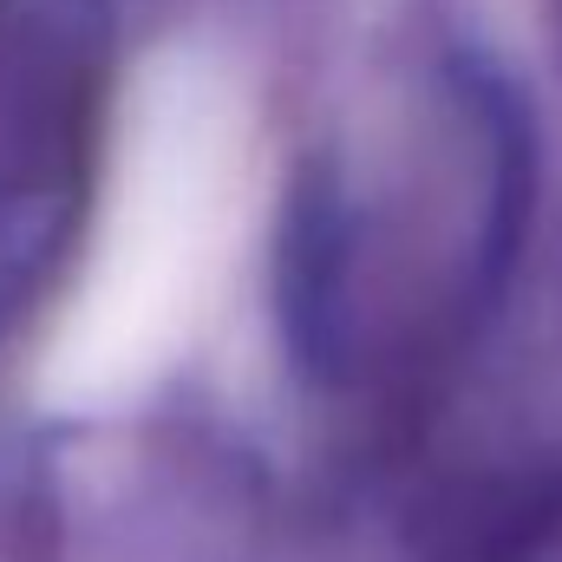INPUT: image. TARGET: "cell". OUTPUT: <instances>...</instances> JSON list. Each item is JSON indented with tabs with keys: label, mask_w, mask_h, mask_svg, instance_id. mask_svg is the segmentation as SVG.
Segmentation results:
<instances>
[{
	"label": "cell",
	"mask_w": 562,
	"mask_h": 562,
	"mask_svg": "<svg viewBox=\"0 0 562 562\" xmlns=\"http://www.w3.org/2000/svg\"><path fill=\"white\" fill-rule=\"evenodd\" d=\"M517 229L524 138L477 86L334 157L281 236V321L301 367L360 406L425 400L497 307Z\"/></svg>",
	"instance_id": "1"
},
{
	"label": "cell",
	"mask_w": 562,
	"mask_h": 562,
	"mask_svg": "<svg viewBox=\"0 0 562 562\" xmlns=\"http://www.w3.org/2000/svg\"><path fill=\"white\" fill-rule=\"evenodd\" d=\"M99 105L105 0H0V262L20 301L66 249Z\"/></svg>",
	"instance_id": "2"
}]
</instances>
